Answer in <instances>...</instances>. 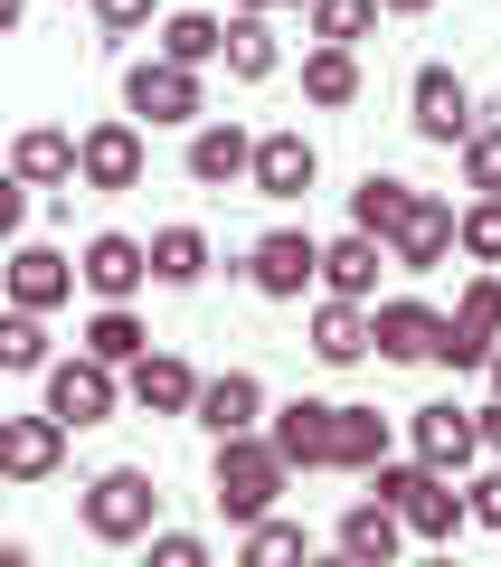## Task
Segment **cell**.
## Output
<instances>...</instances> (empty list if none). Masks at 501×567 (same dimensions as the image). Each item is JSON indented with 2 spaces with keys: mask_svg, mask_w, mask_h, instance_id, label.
Here are the masks:
<instances>
[{
  "mask_svg": "<svg viewBox=\"0 0 501 567\" xmlns=\"http://www.w3.org/2000/svg\"><path fill=\"white\" fill-rule=\"evenodd\" d=\"M246 284H256L265 303H303V284H321V237L313 227H265L246 246Z\"/></svg>",
  "mask_w": 501,
  "mask_h": 567,
  "instance_id": "cell-7",
  "label": "cell"
},
{
  "mask_svg": "<svg viewBox=\"0 0 501 567\" xmlns=\"http://www.w3.org/2000/svg\"><path fill=\"white\" fill-rule=\"evenodd\" d=\"M20 20H29V0H0V39H20Z\"/></svg>",
  "mask_w": 501,
  "mask_h": 567,
  "instance_id": "cell-42",
  "label": "cell"
},
{
  "mask_svg": "<svg viewBox=\"0 0 501 567\" xmlns=\"http://www.w3.org/2000/svg\"><path fill=\"white\" fill-rule=\"evenodd\" d=\"M265 445H275L294 473H331V398L275 406V416H265Z\"/></svg>",
  "mask_w": 501,
  "mask_h": 567,
  "instance_id": "cell-17",
  "label": "cell"
},
{
  "mask_svg": "<svg viewBox=\"0 0 501 567\" xmlns=\"http://www.w3.org/2000/svg\"><path fill=\"white\" fill-rule=\"evenodd\" d=\"M303 104H321V114L360 104V48H313L303 58Z\"/></svg>",
  "mask_w": 501,
  "mask_h": 567,
  "instance_id": "cell-28",
  "label": "cell"
},
{
  "mask_svg": "<svg viewBox=\"0 0 501 567\" xmlns=\"http://www.w3.org/2000/svg\"><path fill=\"white\" fill-rule=\"evenodd\" d=\"M246 558H256V567H275V558H303V548H313V539H303V529L294 520H275V511H265V520H246Z\"/></svg>",
  "mask_w": 501,
  "mask_h": 567,
  "instance_id": "cell-36",
  "label": "cell"
},
{
  "mask_svg": "<svg viewBox=\"0 0 501 567\" xmlns=\"http://www.w3.org/2000/svg\"><path fill=\"white\" fill-rule=\"evenodd\" d=\"M218 39H227V20L208 10V0H181V10L152 29V48H161V58H181V66H218Z\"/></svg>",
  "mask_w": 501,
  "mask_h": 567,
  "instance_id": "cell-24",
  "label": "cell"
},
{
  "mask_svg": "<svg viewBox=\"0 0 501 567\" xmlns=\"http://www.w3.org/2000/svg\"><path fill=\"white\" fill-rule=\"evenodd\" d=\"M407 208H417V181H398V171H369V181L350 189V227L379 237V246H388V227H398Z\"/></svg>",
  "mask_w": 501,
  "mask_h": 567,
  "instance_id": "cell-27",
  "label": "cell"
},
{
  "mask_svg": "<svg viewBox=\"0 0 501 567\" xmlns=\"http://www.w3.org/2000/svg\"><path fill=\"white\" fill-rule=\"evenodd\" d=\"M454 152H463V189H501V123H473Z\"/></svg>",
  "mask_w": 501,
  "mask_h": 567,
  "instance_id": "cell-35",
  "label": "cell"
},
{
  "mask_svg": "<svg viewBox=\"0 0 501 567\" xmlns=\"http://www.w3.org/2000/svg\"><path fill=\"white\" fill-rule=\"evenodd\" d=\"M379 275H388V246L379 237H331L321 246V293H350V303H379Z\"/></svg>",
  "mask_w": 501,
  "mask_h": 567,
  "instance_id": "cell-22",
  "label": "cell"
},
{
  "mask_svg": "<svg viewBox=\"0 0 501 567\" xmlns=\"http://www.w3.org/2000/svg\"><path fill=\"white\" fill-rule=\"evenodd\" d=\"M369 492L407 520V539H454V529H463V483L436 473V464H398V454H379V464H369Z\"/></svg>",
  "mask_w": 501,
  "mask_h": 567,
  "instance_id": "cell-2",
  "label": "cell"
},
{
  "mask_svg": "<svg viewBox=\"0 0 501 567\" xmlns=\"http://www.w3.org/2000/svg\"><path fill=\"white\" fill-rule=\"evenodd\" d=\"M444 256H454V208H444L436 189H417V208L388 227V265H398V275H436Z\"/></svg>",
  "mask_w": 501,
  "mask_h": 567,
  "instance_id": "cell-15",
  "label": "cell"
},
{
  "mask_svg": "<svg viewBox=\"0 0 501 567\" xmlns=\"http://www.w3.org/2000/svg\"><path fill=\"white\" fill-rule=\"evenodd\" d=\"M123 114L133 123H200L208 114V85H200V66H181V58H133L123 66Z\"/></svg>",
  "mask_w": 501,
  "mask_h": 567,
  "instance_id": "cell-4",
  "label": "cell"
},
{
  "mask_svg": "<svg viewBox=\"0 0 501 567\" xmlns=\"http://www.w3.org/2000/svg\"><path fill=\"white\" fill-rule=\"evenodd\" d=\"M379 10H398V20H417V10H436V0H379Z\"/></svg>",
  "mask_w": 501,
  "mask_h": 567,
  "instance_id": "cell-43",
  "label": "cell"
},
{
  "mask_svg": "<svg viewBox=\"0 0 501 567\" xmlns=\"http://www.w3.org/2000/svg\"><path fill=\"white\" fill-rule=\"evenodd\" d=\"M407 445H417V464H436V473H473L482 464V425H473V406H454V398H436V406H407Z\"/></svg>",
  "mask_w": 501,
  "mask_h": 567,
  "instance_id": "cell-9",
  "label": "cell"
},
{
  "mask_svg": "<svg viewBox=\"0 0 501 567\" xmlns=\"http://www.w3.org/2000/svg\"><path fill=\"white\" fill-rule=\"evenodd\" d=\"M454 256H473V265H501V189H473V208L454 218Z\"/></svg>",
  "mask_w": 501,
  "mask_h": 567,
  "instance_id": "cell-34",
  "label": "cell"
},
{
  "mask_svg": "<svg viewBox=\"0 0 501 567\" xmlns=\"http://www.w3.org/2000/svg\"><path fill=\"white\" fill-rule=\"evenodd\" d=\"M436 341H444V312H436V303H417V293L369 303V350H379V360L417 369V360H436Z\"/></svg>",
  "mask_w": 501,
  "mask_h": 567,
  "instance_id": "cell-12",
  "label": "cell"
},
{
  "mask_svg": "<svg viewBox=\"0 0 501 567\" xmlns=\"http://www.w3.org/2000/svg\"><path fill=\"white\" fill-rule=\"evenodd\" d=\"M123 398H133L142 416H190V398H200V369H190L181 350H142V360L123 369Z\"/></svg>",
  "mask_w": 501,
  "mask_h": 567,
  "instance_id": "cell-18",
  "label": "cell"
},
{
  "mask_svg": "<svg viewBox=\"0 0 501 567\" xmlns=\"http://www.w3.org/2000/svg\"><path fill=\"white\" fill-rule=\"evenodd\" d=\"M76 284H85V293H104V303H133L142 284H152V246H142V237H123V227H104V237H85Z\"/></svg>",
  "mask_w": 501,
  "mask_h": 567,
  "instance_id": "cell-13",
  "label": "cell"
},
{
  "mask_svg": "<svg viewBox=\"0 0 501 567\" xmlns=\"http://www.w3.org/2000/svg\"><path fill=\"white\" fill-rule=\"evenodd\" d=\"M331 548H341L350 567H388V558L407 548V520H398V511L379 502V492H369V502H350V511H341V529H331Z\"/></svg>",
  "mask_w": 501,
  "mask_h": 567,
  "instance_id": "cell-20",
  "label": "cell"
},
{
  "mask_svg": "<svg viewBox=\"0 0 501 567\" xmlns=\"http://www.w3.org/2000/svg\"><path fill=\"white\" fill-rule=\"evenodd\" d=\"M492 341H501V275H473V284L454 293V312H444L436 360H444V369H482V360H492Z\"/></svg>",
  "mask_w": 501,
  "mask_h": 567,
  "instance_id": "cell-10",
  "label": "cell"
},
{
  "mask_svg": "<svg viewBox=\"0 0 501 567\" xmlns=\"http://www.w3.org/2000/svg\"><path fill=\"white\" fill-rule=\"evenodd\" d=\"M218 58H227V76H237V85H265V76H275V29H265V10H237V20H227Z\"/></svg>",
  "mask_w": 501,
  "mask_h": 567,
  "instance_id": "cell-29",
  "label": "cell"
},
{
  "mask_svg": "<svg viewBox=\"0 0 501 567\" xmlns=\"http://www.w3.org/2000/svg\"><path fill=\"white\" fill-rule=\"evenodd\" d=\"M473 85L454 76V66H417L407 76V123H417V142H436V152H454L463 133H473Z\"/></svg>",
  "mask_w": 501,
  "mask_h": 567,
  "instance_id": "cell-8",
  "label": "cell"
},
{
  "mask_svg": "<svg viewBox=\"0 0 501 567\" xmlns=\"http://www.w3.org/2000/svg\"><path fill=\"white\" fill-rule=\"evenodd\" d=\"M85 350H95V360H104V369H133V360H142V350H152V331H142V322H133V303H104V312H95V322H85Z\"/></svg>",
  "mask_w": 501,
  "mask_h": 567,
  "instance_id": "cell-31",
  "label": "cell"
},
{
  "mask_svg": "<svg viewBox=\"0 0 501 567\" xmlns=\"http://www.w3.org/2000/svg\"><path fill=\"white\" fill-rule=\"evenodd\" d=\"M246 152H256V133H237V123H200V133H190V181H200V189H237L246 181Z\"/></svg>",
  "mask_w": 501,
  "mask_h": 567,
  "instance_id": "cell-25",
  "label": "cell"
},
{
  "mask_svg": "<svg viewBox=\"0 0 501 567\" xmlns=\"http://www.w3.org/2000/svg\"><path fill=\"white\" fill-rule=\"evenodd\" d=\"M152 520H161V483L142 464H114V473L85 483V539L133 548V539H152Z\"/></svg>",
  "mask_w": 501,
  "mask_h": 567,
  "instance_id": "cell-3",
  "label": "cell"
},
{
  "mask_svg": "<svg viewBox=\"0 0 501 567\" xmlns=\"http://www.w3.org/2000/svg\"><path fill=\"white\" fill-rule=\"evenodd\" d=\"M463 520L501 529V454H492V473H473V483H463Z\"/></svg>",
  "mask_w": 501,
  "mask_h": 567,
  "instance_id": "cell-37",
  "label": "cell"
},
{
  "mask_svg": "<svg viewBox=\"0 0 501 567\" xmlns=\"http://www.w3.org/2000/svg\"><path fill=\"white\" fill-rule=\"evenodd\" d=\"M20 218H29V181L0 162V237H20Z\"/></svg>",
  "mask_w": 501,
  "mask_h": 567,
  "instance_id": "cell-40",
  "label": "cell"
},
{
  "mask_svg": "<svg viewBox=\"0 0 501 567\" xmlns=\"http://www.w3.org/2000/svg\"><path fill=\"white\" fill-rule=\"evenodd\" d=\"M0 293L29 303V312H58L76 293V256H58V246H10L0 256Z\"/></svg>",
  "mask_w": 501,
  "mask_h": 567,
  "instance_id": "cell-16",
  "label": "cell"
},
{
  "mask_svg": "<svg viewBox=\"0 0 501 567\" xmlns=\"http://www.w3.org/2000/svg\"><path fill=\"white\" fill-rule=\"evenodd\" d=\"M0 246H10V237H0Z\"/></svg>",
  "mask_w": 501,
  "mask_h": 567,
  "instance_id": "cell-46",
  "label": "cell"
},
{
  "mask_svg": "<svg viewBox=\"0 0 501 567\" xmlns=\"http://www.w3.org/2000/svg\"><path fill=\"white\" fill-rule=\"evenodd\" d=\"M67 464V425L48 416H0V483H58Z\"/></svg>",
  "mask_w": 501,
  "mask_h": 567,
  "instance_id": "cell-14",
  "label": "cell"
},
{
  "mask_svg": "<svg viewBox=\"0 0 501 567\" xmlns=\"http://www.w3.org/2000/svg\"><path fill=\"white\" fill-rule=\"evenodd\" d=\"M142 123L114 114V123H85L76 133V189H95V199H123V189H142Z\"/></svg>",
  "mask_w": 501,
  "mask_h": 567,
  "instance_id": "cell-6",
  "label": "cell"
},
{
  "mask_svg": "<svg viewBox=\"0 0 501 567\" xmlns=\"http://www.w3.org/2000/svg\"><path fill=\"white\" fill-rule=\"evenodd\" d=\"M482 369H492V398H501V341H492V360H482Z\"/></svg>",
  "mask_w": 501,
  "mask_h": 567,
  "instance_id": "cell-45",
  "label": "cell"
},
{
  "mask_svg": "<svg viewBox=\"0 0 501 567\" xmlns=\"http://www.w3.org/2000/svg\"><path fill=\"white\" fill-rule=\"evenodd\" d=\"M152 558H161V567H200L208 539H200V529H152Z\"/></svg>",
  "mask_w": 501,
  "mask_h": 567,
  "instance_id": "cell-39",
  "label": "cell"
},
{
  "mask_svg": "<svg viewBox=\"0 0 501 567\" xmlns=\"http://www.w3.org/2000/svg\"><path fill=\"white\" fill-rule=\"evenodd\" d=\"M237 10H303V0H237Z\"/></svg>",
  "mask_w": 501,
  "mask_h": 567,
  "instance_id": "cell-44",
  "label": "cell"
},
{
  "mask_svg": "<svg viewBox=\"0 0 501 567\" xmlns=\"http://www.w3.org/2000/svg\"><path fill=\"white\" fill-rule=\"evenodd\" d=\"M95 29L104 39H142L152 29V0H95Z\"/></svg>",
  "mask_w": 501,
  "mask_h": 567,
  "instance_id": "cell-38",
  "label": "cell"
},
{
  "mask_svg": "<svg viewBox=\"0 0 501 567\" xmlns=\"http://www.w3.org/2000/svg\"><path fill=\"white\" fill-rule=\"evenodd\" d=\"M313 181H321V152L303 142V123L256 133V152H246V189H256V199H303Z\"/></svg>",
  "mask_w": 501,
  "mask_h": 567,
  "instance_id": "cell-11",
  "label": "cell"
},
{
  "mask_svg": "<svg viewBox=\"0 0 501 567\" xmlns=\"http://www.w3.org/2000/svg\"><path fill=\"white\" fill-rule=\"evenodd\" d=\"M200 275H208V237H200V227H161V237H152V284L190 293Z\"/></svg>",
  "mask_w": 501,
  "mask_h": 567,
  "instance_id": "cell-30",
  "label": "cell"
},
{
  "mask_svg": "<svg viewBox=\"0 0 501 567\" xmlns=\"http://www.w3.org/2000/svg\"><path fill=\"white\" fill-rule=\"evenodd\" d=\"M303 20H313L321 48H360L379 29V0H303Z\"/></svg>",
  "mask_w": 501,
  "mask_h": 567,
  "instance_id": "cell-33",
  "label": "cell"
},
{
  "mask_svg": "<svg viewBox=\"0 0 501 567\" xmlns=\"http://www.w3.org/2000/svg\"><path fill=\"white\" fill-rule=\"evenodd\" d=\"M190 416H200L208 435H246V425H265V388H256V369H218V379H200Z\"/></svg>",
  "mask_w": 501,
  "mask_h": 567,
  "instance_id": "cell-19",
  "label": "cell"
},
{
  "mask_svg": "<svg viewBox=\"0 0 501 567\" xmlns=\"http://www.w3.org/2000/svg\"><path fill=\"white\" fill-rule=\"evenodd\" d=\"M48 416L67 425V435H85V425H104L123 406V369H104L95 350H76V360H48Z\"/></svg>",
  "mask_w": 501,
  "mask_h": 567,
  "instance_id": "cell-5",
  "label": "cell"
},
{
  "mask_svg": "<svg viewBox=\"0 0 501 567\" xmlns=\"http://www.w3.org/2000/svg\"><path fill=\"white\" fill-rule=\"evenodd\" d=\"M10 171H20L29 189H76V133H58V123H29V133L10 142Z\"/></svg>",
  "mask_w": 501,
  "mask_h": 567,
  "instance_id": "cell-23",
  "label": "cell"
},
{
  "mask_svg": "<svg viewBox=\"0 0 501 567\" xmlns=\"http://www.w3.org/2000/svg\"><path fill=\"white\" fill-rule=\"evenodd\" d=\"M48 360H58V350H48V312L10 303V312H0V369H20V379H29V369H48Z\"/></svg>",
  "mask_w": 501,
  "mask_h": 567,
  "instance_id": "cell-32",
  "label": "cell"
},
{
  "mask_svg": "<svg viewBox=\"0 0 501 567\" xmlns=\"http://www.w3.org/2000/svg\"><path fill=\"white\" fill-rule=\"evenodd\" d=\"M284 483H294V464H284L275 445H265V425H246V435H218V464H208V492H218L227 520H265V511L284 502Z\"/></svg>",
  "mask_w": 501,
  "mask_h": 567,
  "instance_id": "cell-1",
  "label": "cell"
},
{
  "mask_svg": "<svg viewBox=\"0 0 501 567\" xmlns=\"http://www.w3.org/2000/svg\"><path fill=\"white\" fill-rule=\"evenodd\" d=\"M313 360H321V369H360V360H369V303L321 293V303H313Z\"/></svg>",
  "mask_w": 501,
  "mask_h": 567,
  "instance_id": "cell-21",
  "label": "cell"
},
{
  "mask_svg": "<svg viewBox=\"0 0 501 567\" xmlns=\"http://www.w3.org/2000/svg\"><path fill=\"white\" fill-rule=\"evenodd\" d=\"M473 425H482V454H501V398H492V406H473Z\"/></svg>",
  "mask_w": 501,
  "mask_h": 567,
  "instance_id": "cell-41",
  "label": "cell"
},
{
  "mask_svg": "<svg viewBox=\"0 0 501 567\" xmlns=\"http://www.w3.org/2000/svg\"><path fill=\"white\" fill-rule=\"evenodd\" d=\"M388 454V416L379 406H331V473H369Z\"/></svg>",
  "mask_w": 501,
  "mask_h": 567,
  "instance_id": "cell-26",
  "label": "cell"
}]
</instances>
